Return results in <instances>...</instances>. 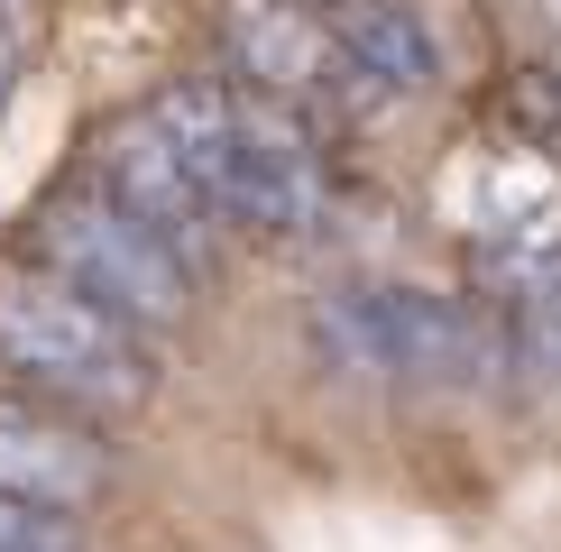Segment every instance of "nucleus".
Listing matches in <instances>:
<instances>
[{
    "instance_id": "f257e3e1",
    "label": "nucleus",
    "mask_w": 561,
    "mask_h": 552,
    "mask_svg": "<svg viewBox=\"0 0 561 552\" xmlns=\"http://www.w3.org/2000/svg\"><path fill=\"white\" fill-rule=\"evenodd\" d=\"M0 368H19L37 396H65V405H92V414H129L157 387L148 332L121 322L111 304H92L83 286H65L56 267L0 276Z\"/></svg>"
},
{
    "instance_id": "f03ea898",
    "label": "nucleus",
    "mask_w": 561,
    "mask_h": 552,
    "mask_svg": "<svg viewBox=\"0 0 561 552\" xmlns=\"http://www.w3.org/2000/svg\"><path fill=\"white\" fill-rule=\"evenodd\" d=\"M313 350L341 378L396 387H470L488 368V322L433 286H341L313 304Z\"/></svg>"
},
{
    "instance_id": "7ed1b4c3",
    "label": "nucleus",
    "mask_w": 561,
    "mask_h": 552,
    "mask_svg": "<svg viewBox=\"0 0 561 552\" xmlns=\"http://www.w3.org/2000/svg\"><path fill=\"white\" fill-rule=\"evenodd\" d=\"M37 258L56 267L65 286H83L92 304L138 322V332H175V322L194 313V267H184L148 221H129L102 184H92V194H56L37 212Z\"/></svg>"
},
{
    "instance_id": "20e7f679",
    "label": "nucleus",
    "mask_w": 561,
    "mask_h": 552,
    "mask_svg": "<svg viewBox=\"0 0 561 552\" xmlns=\"http://www.w3.org/2000/svg\"><path fill=\"white\" fill-rule=\"evenodd\" d=\"M322 212V157H313V129L286 92H240V166L221 184V221L240 230H267V240H295L313 230Z\"/></svg>"
},
{
    "instance_id": "39448f33",
    "label": "nucleus",
    "mask_w": 561,
    "mask_h": 552,
    "mask_svg": "<svg viewBox=\"0 0 561 552\" xmlns=\"http://www.w3.org/2000/svg\"><path fill=\"white\" fill-rule=\"evenodd\" d=\"M102 194L121 203L129 221H148V230H157V240H167L194 276L213 267L221 203H213V184H203V175L175 157V138L157 129V120H121V129L102 138Z\"/></svg>"
},
{
    "instance_id": "423d86ee",
    "label": "nucleus",
    "mask_w": 561,
    "mask_h": 552,
    "mask_svg": "<svg viewBox=\"0 0 561 552\" xmlns=\"http://www.w3.org/2000/svg\"><path fill=\"white\" fill-rule=\"evenodd\" d=\"M221 28H230V65L259 92H286V102H322L350 74L332 19L313 0H221Z\"/></svg>"
},
{
    "instance_id": "0eeeda50",
    "label": "nucleus",
    "mask_w": 561,
    "mask_h": 552,
    "mask_svg": "<svg viewBox=\"0 0 561 552\" xmlns=\"http://www.w3.org/2000/svg\"><path fill=\"white\" fill-rule=\"evenodd\" d=\"M0 488L75 516V506H92V497L111 488V451L92 442L65 405H46V396H0Z\"/></svg>"
},
{
    "instance_id": "6e6552de",
    "label": "nucleus",
    "mask_w": 561,
    "mask_h": 552,
    "mask_svg": "<svg viewBox=\"0 0 561 552\" xmlns=\"http://www.w3.org/2000/svg\"><path fill=\"white\" fill-rule=\"evenodd\" d=\"M470 230L497 249V258L543 267L552 240H561V166L534 157V148L479 157V175H470Z\"/></svg>"
},
{
    "instance_id": "1a4fd4ad",
    "label": "nucleus",
    "mask_w": 561,
    "mask_h": 552,
    "mask_svg": "<svg viewBox=\"0 0 561 552\" xmlns=\"http://www.w3.org/2000/svg\"><path fill=\"white\" fill-rule=\"evenodd\" d=\"M332 37L350 56V74H368L378 92H424L442 74L433 28L414 0H332Z\"/></svg>"
},
{
    "instance_id": "9d476101",
    "label": "nucleus",
    "mask_w": 561,
    "mask_h": 552,
    "mask_svg": "<svg viewBox=\"0 0 561 552\" xmlns=\"http://www.w3.org/2000/svg\"><path fill=\"white\" fill-rule=\"evenodd\" d=\"M506 359L534 387H561V258H543L516 286V304H506Z\"/></svg>"
},
{
    "instance_id": "9b49d317",
    "label": "nucleus",
    "mask_w": 561,
    "mask_h": 552,
    "mask_svg": "<svg viewBox=\"0 0 561 552\" xmlns=\"http://www.w3.org/2000/svg\"><path fill=\"white\" fill-rule=\"evenodd\" d=\"M0 552H83V543H75V516L65 506H37V497L0 488Z\"/></svg>"
},
{
    "instance_id": "f8f14e48",
    "label": "nucleus",
    "mask_w": 561,
    "mask_h": 552,
    "mask_svg": "<svg viewBox=\"0 0 561 552\" xmlns=\"http://www.w3.org/2000/svg\"><path fill=\"white\" fill-rule=\"evenodd\" d=\"M525 102L543 111V120H561V37L543 46V65H534V74H525Z\"/></svg>"
},
{
    "instance_id": "ddd939ff",
    "label": "nucleus",
    "mask_w": 561,
    "mask_h": 552,
    "mask_svg": "<svg viewBox=\"0 0 561 552\" xmlns=\"http://www.w3.org/2000/svg\"><path fill=\"white\" fill-rule=\"evenodd\" d=\"M525 19H534L543 37H561V0H525Z\"/></svg>"
}]
</instances>
